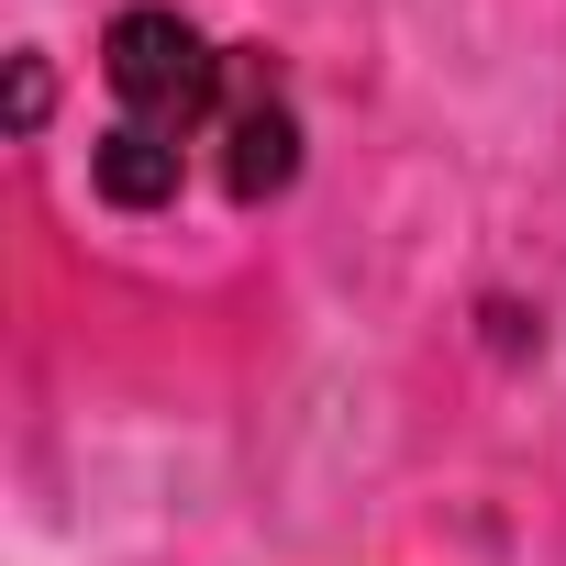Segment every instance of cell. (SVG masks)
Instances as JSON below:
<instances>
[{
    "mask_svg": "<svg viewBox=\"0 0 566 566\" xmlns=\"http://www.w3.org/2000/svg\"><path fill=\"white\" fill-rule=\"evenodd\" d=\"M222 189L255 211V200H277L301 178V112H290V78H277V56L266 45H233V67H222Z\"/></svg>",
    "mask_w": 566,
    "mask_h": 566,
    "instance_id": "cell-2",
    "label": "cell"
},
{
    "mask_svg": "<svg viewBox=\"0 0 566 566\" xmlns=\"http://www.w3.org/2000/svg\"><path fill=\"white\" fill-rule=\"evenodd\" d=\"M222 67H233V45H211L189 12H167V0L112 12V34H101V78H112L123 123H112L101 156H90V178H101L112 211H167V200H178L189 145L222 123Z\"/></svg>",
    "mask_w": 566,
    "mask_h": 566,
    "instance_id": "cell-1",
    "label": "cell"
},
{
    "mask_svg": "<svg viewBox=\"0 0 566 566\" xmlns=\"http://www.w3.org/2000/svg\"><path fill=\"white\" fill-rule=\"evenodd\" d=\"M12 123H23V134L45 123V56H23V67H12Z\"/></svg>",
    "mask_w": 566,
    "mask_h": 566,
    "instance_id": "cell-3",
    "label": "cell"
}]
</instances>
